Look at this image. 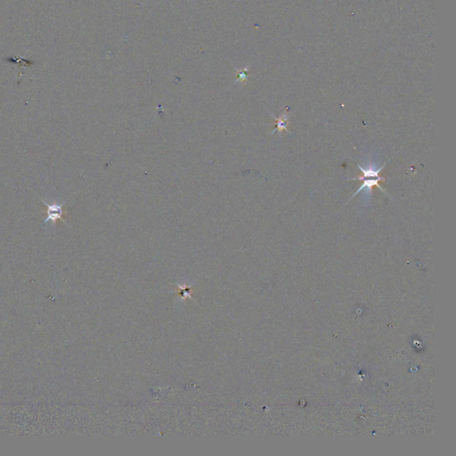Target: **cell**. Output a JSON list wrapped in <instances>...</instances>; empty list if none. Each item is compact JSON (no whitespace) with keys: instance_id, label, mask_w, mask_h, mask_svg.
<instances>
[{"instance_id":"1","label":"cell","mask_w":456,"mask_h":456,"mask_svg":"<svg viewBox=\"0 0 456 456\" xmlns=\"http://www.w3.org/2000/svg\"><path fill=\"white\" fill-rule=\"evenodd\" d=\"M386 164H383L382 167H379L378 169H374L373 167H369L368 168H365V167H361L360 165H358V167H359L360 171L362 172V174L356 177L355 178H348L349 180H358V181H362V186L360 187L359 189L355 192L353 196L350 198V200L352 198L355 197V195L357 193L363 191L364 189H368L370 191L371 193L373 192V188L378 187L379 189H380L382 192L386 193L385 190L382 189V187H380V181H386V178L384 177H381L380 175V171L383 169V167H385Z\"/></svg>"},{"instance_id":"2","label":"cell","mask_w":456,"mask_h":456,"mask_svg":"<svg viewBox=\"0 0 456 456\" xmlns=\"http://www.w3.org/2000/svg\"><path fill=\"white\" fill-rule=\"evenodd\" d=\"M41 200L42 201V203H45V205L46 206V213L47 217H46V220L44 221V224H46L50 221L53 223V226L56 227V222L58 220H62V222L67 224V222L64 220V218H63L64 212H63V209H62V205H60V204L56 203H47L45 200H43L41 198Z\"/></svg>"},{"instance_id":"3","label":"cell","mask_w":456,"mask_h":456,"mask_svg":"<svg viewBox=\"0 0 456 456\" xmlns=\"http://www.w3.org/2000/svg\"><path fill=\"white\" fill-rule=\"evenodd\" d=\"M270 114H271V116L274 118V122H275V127L270 134H273L275 131H278L280 135H282L284 131L290 133L289 128H288L290 124L288 108L284 109V112L281 113V115L278 118L274 117L272 113H270Z\"/></svg>"},{"instance_id":"4","label":"cell","mask_w":456,"mask_h":456,"mask_svg":"<svg viewBox=\"0 0 456 456\" xmlns=\"http://www.w3.org/2000/svg\"><path fill=\"white\" fill-rule=\"evenodd\" d=\"M249 67H245L244 70H238L236 69L237 71V81L235 83L237 82H242V83H244L248 80V74H247V71H248Z\"/></svg>"}]
</instances>
